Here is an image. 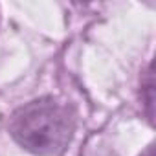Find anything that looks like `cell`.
Here are the masks:
<instances>
[{"mask_svg":"<svg viewBox=\"0 0 156 156\" xmlns=\"http://www.w3.org/2000/svg\"><path fill=\"white\" fill-rule=\"evenodd\" d=\"M143 90L147 92L145 105H147V108H149V116H151V119H152V101H154V98H152V90H154V83H152V72H151V68H149V72H147V87H145Z\"/></svg>","mask_w":156,"mask_h":156,"instance_id":"7a4b0ae2","label":"cell"},{"mask_svg":"<svg viewBox=\"0 0 156 156\" xmlns=\"http://www.w3.org/2000/svg\"><path fill=\"white\" fill-rule=\"evenodd\" d=\"M11 138L35 156H61L75 130L73 108L44 96L19 107L8 123Z\"/></svg>","mask_w":156,"mask_h":156,"instance_id":"6da1fadb","label":"cell"},{"mask_svg":"<svg viewBox=\"0 0 156 156\" xmlns=\"http://www.w3.org/2000/svg\"><path fill=\"white\" fill-rule=\"evenodd\" d=\"M141 156H154V149H152V145H149V147L141 152Z\"/></svg>","mask_w":156,"mask_h":156,"instance_id":"3957f363","label":"cell"}]
</instances>
